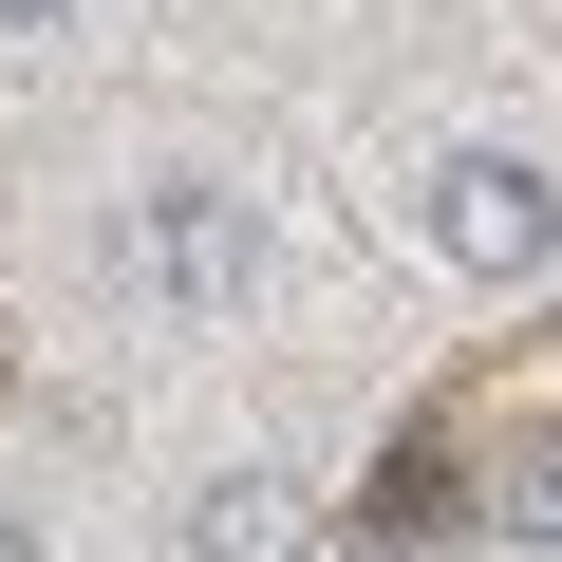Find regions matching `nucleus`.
<instances>
[{
  "label": "nucleus",
  "mask_w": 562,
  "mask_h": 562,
  "mask_svg": "<svg viewBox=\"0 0 562 562\" xmlns=\"http://www.w3.org/2000/svg\"><path fill=\"white\" fill-rule=\"evenodd\" d=\"M413 244H431L450 281H487V301H525V281H562V169H543L525 132H450V150L413 169Z\"/></svg>",
  "instance_id": "f257e3e1"
},
{
  "label": "nucleus",
  "mask_w": 562,
  "mask_h": 562,
  "mask_svg": "<svg viewBox=\"0 0 562 562\" xmlns=\"http://www.w3.org/2000/svg\"><path fill=\"white\" fill-rule=\"evenodd\" d=\"M132 281H150L169 319H225L244 281H262V206H244L225 169H150V188H132Z\"/></svg>",
  "instance_id": "f03ea898"
},
{
  "label": "nucleus",
  "mask_w": 562,
  "mask_h": 562,
  "mask_svg": "<svg viewBox=\"0 0 562 562\" xmlns=\"http://www.w3.org/2000/svg\"><path fill=\"white\" fill-rule=\"evenodd\" d=\"M169 543H188V562H301V543H319V506L281 487V469H206Z\"/></svg>",
  "instance_id": "7ed1b4c3"
},
{
  "label": "nucleus",
  "mask_w": 562,
  "mask_h": 562,
  "mask_svg": "<svg viewBox=\"0 0 562 562\" xmlns=\"http://www.w3.org/2000/svg\"><path fill=\"white\" fill-rule=\"evenodd\" d=\"M487 525H506V543H543V562H562V431H525V450H506V469H487Z\"/></svg>",
  "instance_id": "20e7f679"
},
{
  "label": "nucleus",
  "mask_w": 562,
  "mask_h": 562,
  "mask_svg": "<svg viewBox=\"0 0 562 562\" xmlns=\"http://www.w3.org/2000/svg\"><path fill=\"white\" fill-rule=\"evenodd\" d=\"M38 20H76V0H0V38H38Z\"/></svg>",
  "instance_id": "39448f33"
},
{
  "label": "nucleus",
  "mask_w": 562,
  "mask_h": 562,
  "mask_svg": "<svg viewBox=\"0 0 562 562\" xmlns=\"http://www.w3.org/2000/svg\"><path fill=\"white\" fill-rule=\"evenodd\" d=\"M0 562H38V525H20V487H0Z\"/></svg>",
  "instance_id": "423d86ee"
},
{
  "label": "nucleus",
  "mask_w": 562,
  "mask_h": 562,
  "mask_svg": "<svg viewBox=\"0 0 562 562\" xmlns=\"http://www.w3.org/2000/svg\"><path fill=\"white\" fill-rule=\"evenodd\" d=\"M375 562H413V543H375Z\"/></svg>",
  "instance_id": "0eeeda50"
}]
</instances>
